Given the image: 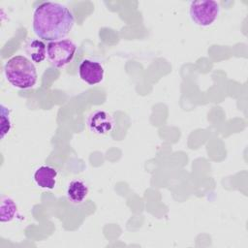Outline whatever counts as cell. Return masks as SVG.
Masks as SVG:
<instances>
[{"mask_svg":"<svg viewBox=\"0 0 248 248\" xmlns=\"http://www.w3.org/2000/svg\"><path fill=\"white\" fill-rule=\"evenodd\" d=\"M74 24L75 17L71 10L57 2H44L33 14V31L42 40H62L70 33Z\"/></svg>","mask_w":248,"mask_h":248,"instance_id":"6da1fadb","label":"cell"},{"mask_svg":"<svg viewBox=\"0 0 248 248\" xmlns=\"http://www.w3.org/2000/svg\"><path fill=\"white\" fill-rule=\"evenodd\" d=\"M6 79L15 87L28 89L33 87L38 78L34 63L24 55H16L10 58L4 66Z\"/></svg>","mask_w":248,"mask_h":248,"instance_id":"7a4b0ae2","label":"cell"},{"mask_svg":"<svg viewBox=\"0 0 248 248\" xmlns=\"http://www.w3.org/2000/svg\"><path fill=\"white\" fill-rule=\"evenodd\" d=\"M77 46L70 39L49 42L46 46L47 60L55 68H62L69 64L76 53Z\"/></svg>","mask_w":248,"mask_h":248,"instance_id":"3957f363","label":"cell"},{"mask_svg":"<svg viewBox=\"0 0 248 248\" xmlns=\"http://www.w3.org/2000/svg\"><path fill=\"white\" fill-rule=\"evenodd\" d=\"M220 5L213 0L192 1L189 6L191 19L199 26H209L217 18Z\"/></svg>","mask_w":248,"mask_h":248,"instance_id":"277c9868","label":"cell"},{"mask_svg":"<svg viewBox=\"0 0 248 248\" xmlns=\"http://www.w3.org/2000/svg\"><path fill=\"white\" fill-rule=\"evenodd\" d=\"M89 130L97 135H106L110 133L115 126L113 116L103 109H96L89 113L86 119Z\"/></svg>","mask_w":248,"mask_h":248,"instance_id":"5b68a950","label":"cell"},{"mask_svg":"<svg viewBox=\"0 0 248 248\" xmlns=\"http://www.w3.org/2000/svg\"><path fill=\"white\" fill-rule=\"evenodd\" d=\"M79 78L89 85L100 83L104 79L105 70L102 64L91 59H84L78 66Z\"/></svg>","mask_w":248,"mask_h":248,"instance_id":"8992f818","label":"cell"},{"mask_svg":"<svg viewBox=\"0 0 248 248\" xmlns=\"http://www.w3.org/2000/svg\"><path fill=\"white\" fill-rule=\"evenodd\" d=\"M57 175L58 171L56 169L48 165H43L35 170L34 180L39 187L51 190L56 185Z\"/></svg>","mask_w":248,"mask_h":248,"instance_id":"52a82bcc","label":"cell"},{"mask_svg":"<svg viewBox=\"0 0 248 248\" xmlns=\"http://www.w3.org/2000/svg\"><path fill=\"white\" fill-rule=\"evenodd\" d=\"M88 186L81 179H73L67 186L66 196L73 204H80L87 198Z\"/></svg>","mask_w":248,"mask_h":248,"instance_id":"ba28073f","label":"cell"},{"mask_svg":"<svg viewBox=\"0 0 248 248\" xmlns=\"http://www.w3.org/2000/svg\"><path fill=\"white\" fill-rule=\"evenodd\" d=\"M25 52L30 57L31 61L41 63L46 58V46L43 41L32 39L25 45Z\"/></svg>","mask_w":248,"mask_h":248,"instance_id":"9c48e42d","label":"cell"},{"mask_svg":"<svg viewBox=\"0 0 248 248\" xmlns=\"http://www.w3.org/2000/svg\"><path fill=\"white\" fill-rule=\"evenodd\" d=\"M17 212V206L16 202L8 197H2L0 205V221L2 223L12 221Z\"/></svg>","mask_w":248,"mask_h":248,"instance_id":"30bf717a","label":"cell"},{"mask_svg":"<svg viewBox=\"0 0 248 248\" xmlns=\"http://www.w3.org/2000/svg\"><path fill=\"white\" fill-rule=\"evenodd\" d=\"M1 108V139H4L5 136L10 132L12 124L10 120V110L3 104Z\"/></svg>","mask_w":248,"mask_h":248,"instance_id":"8fae6325","label":"cell"}]
</instances>
